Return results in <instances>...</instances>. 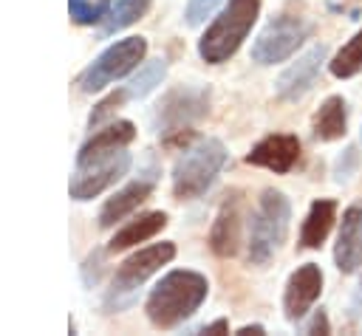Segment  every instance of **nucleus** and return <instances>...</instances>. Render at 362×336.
<instances>
[{
	"instance_id": "23",
	"label": "nucleus",
	"mask_w": 362,
	"mask_h": 336,
	"mask_svg": "<svg viewBox=\"0 0 362 336\" xmlns=\"http://www.w3.org/2000/svg\"><path fill=\"white\" fill-rule=\"evenodd\" d=\"M107 8H110V0H68L71 20L79 23V25L102 23L105 14H107Z\"/></svg>"
},
{
	"instance_id": "14",
	"label": "nucleus",
	"mask_w": 362,
	"mask_h": 336,
	"mask_svg": "<svg viewBox=\"0 0 362 336\" xmlns=\"http://www.w3.org/2000/svg\"><path fill=\"white\" fill-rule=\"evenodd\" d=\"M238 243H240V192H232L218 209V217L209 232V246L218 257H232L238 251Z\"/></svg>"
},
{
	"instance_id": "17",
	"label": "nucleus",
	"mask_w": 362,
	"mask_h": 336,
	"mask_svg": "<svg viewBox=\"0 0 362 336\" xmlns=\"http://www.w3.org/2000/svg\"><path fill=\"white\" fill-rule=\"evenodd\" d=\"M345 130H348V107H345V99L342 96H328L320 104V110L314 113L311 133L320 141H334V138H342Z\"/></svg>"
},
{
	"instance_id": "5",
	"label": "nucleus",
	"mask_w": 362,
	"mask_h": 336,
	"mask_svg": "<svg viewBox=\"0 0 362 336\" xmlns=\"http://www.w3.org/2000/svg\"><path fill=\"white\" fill-rule=\"evenodd\" d=\"M173 257H175V246H173V243H153V246L139 248L136 254H130V257L116 268L113 285H110V291H107L105 305L113 308V311H119V308H124L127 302H133L136 288H139L147 277H153L161 265H167Z\"/></svg>"
},
{
	"instance_id": "4",
	"label": "nucleus",
	"mask_w": 362,
	"mask_h": 336,
	"mask_svg": "<svg viewBox=\"0 0 362 336\" xmlns=\"http://www.w3.org/2000/svg\"><path fill=\"white\" fill-rule=\"evenodd\" d=\"M288 220H291V206L286 195L277 189H263L249 217V243H246L249 263L263 265L274 257V251L283 246L288 234Z\"/></svg>"
},
{
	"instance_id": "18",
	"label": "nucleus",
	"mask_w": 362,
	"mask_h": 336,
	"mask_svg": "<svg viewBox=\"0 0 362 336\" xmlns=\"http://www.w3.org/2000/svg\"><path fill=\"white\" fill-rule=\"evenodd\" d=\"M136 138V127L130 121H113L105 130L93 133L76 152V161H85L90 155H102V152H113V150H124L130 141Z\"/></svg>"
},
{
	"instance_id": "7",
	"label": "nucleus",
	"mask_w": 362,
	"mask_h": 336,
	"mask_svg": "<svg viewBox=\"0 0 362 336\" xmlns=\"http://www.w3.org/2000/svg\"><path fill=\"white\" fill-rule=\"evenodd\" d=\"M311 25L305 23V17L297 14H277L274 20L266 23V28L260 31V37L252 45V59L257 65H274L288 59L308 37Z\"/></svg>"
},
{
	"instance_id": "22",
	"label": "nucleus",
	"mask_w": 362,
	"mask_h": 336,
	"mask_svg": "<svg viewBox=\"0 0 362 336\" xmlns=\"http://www.w3.org/2000/svg\"><path fill=\"white\" fill-rule=\"evenodd\" d=\"M164 73H167V62H164V59H150V62H144V65L130 76V82H127V96H133V99L147 96L150 90H156V85H161Z\"/></svg>"
},
{
	"instance_id": "3",
	"label": "nucleus",
	"mask_w": 362,
	"mask_h": 336,
	"mask_svg": "<svg viewBox=\"0 0 362 336\" xmlns=\"http://www.w3.org/2000/svg\"><path fill=\"white\" fill-rule=\"evenodd\" d=\"M257 14H260V0H229L198 42L201 59L209 65L226 62L252 31Z\"/></svg>"
},
{
	"instance_id": "19",
	"label": "nucleus",
	"mask_w": 362,
	"mask_h": 336,
	"mask_svg": "<svg viewBox=\"0 0 362 336\" xmlns=\"http://www.w3.org/2000/svg\"><path fill=\"white\" fill-rule=\"evenodd\" d=\"M164 226H167V215H164V212H147V215H141V217L130 220L127 226H122V229L110 237L107 251H122V248L139 246V243H144V240L156 237Z\"/></svg>"
},
{
	"instance_id": "9",
	"label": "nucleus",
	"mask_w": 362,
	"mask_h": 336,
	"mask_svg": "<svg viewBox=\"0 0 362 336\" xmlns=\"http://www.w3.org/2000/svg\"><path fill=\"white\" fill-rule=\"evenodd\" d=\"M206 113H209V88L187 85V88L170 90L156 104L153 124H156L158 133H181V127L195 124Z\"/></svg>"
},
{
	"instance_id": "12",
	"label": "nucleus",
	"mask_w": 362,
	"mask_h": 336,
	"mask_svg": "<svg viewBox=\"0 0 362 336\" xmlns=\"http://www.w3.org/2000/svg\"><path fill=\"white\" fill-rule=\"evenodd\" d=\"M300 158V138L297 136H269L263 141H257L252 147V152L246 155L249 164L255 167H263V169H272V172H288Z\"/></svg>"
},
{
	"instance_id": "21",
	"label": "nucleus",
	"mask_w": 362,
	"mask_h": 336,
	"mask_svg": "<svg viewBox=\"0 0 362 336\" xmlns=\"http://www.w3.org/2000/svg\"><path fill=\"white\" fill-rule=\"evenodd\" d=\"M328 68H331V73L337 79H351V76H356L362 71V28L334 54Z\"/></svg>"
},
{
	"instance_id": "28",
	"label": "nucleus",
	"mask_w": 362,
	"mask_h": 336,
	"mask_svg": "<svg viewBox=\"0 0 362 336\" xmlns=\"http://www.w3.org/2000/svg\"><path fill=\"white\" fill-rule=\"evenodd\" d=\"M229 328H226V319H218V322H212V325H204L198 333H226Z\"/></svg>"
},
{
	"instance_id": "10",
	"label": "nucleus",
	"mask_w": 362,
	"mask_h": 336,
	"mask_svg": "<svg viewBox=\"0 0 362 336\" xmlns=\"http://www.w3.org/2000/svg\"><path fill=\"white\" fill-rule=\"evenodd\" d=\"M325 45L320 42V45H311L294 65H288L283 73H280V79H277V96L283 99V102H297V99H303L308 90H311V85L317 82V73H320V68H322V62H325Z\"/></svg>"
},
{
	"instance_id": "24",
	"label": "nucleus",
	"mask_w": 362,
	"mask_h": 336,
	"mask_svg": "<svg viewBox=\"0 0 362 336\" xmlns=\"http://www.w3.org/2000/svg\"><path fill=\"white\" fill-rule=\"evenodd\" d=\"M124 99H127V88H124V90H113V93H107V96L93 107V113L88 116V127H90V130H96L107 116H113V113L122 107V102H124Z\"/></svg>"
},
{
	"instance_id": "13",
	"label": "nucleus",
	"mask_w": 362,
	"mask_h": 336,
	"mask_svg": "<svg viewBox=\"0 0 362 336\" xmlns=\"http://www.w3.org/2000/svg\"><path fill=\"white\" fill-rule=\"evenodd\" d=\"M334 263L342 274H354L362 263V206H348L342 212V226L334 246Z\"/></svg>"
},
{
	"instance_id": "8",
	"label": "nucleus",
	"mask_w": 362,
	"mask_h": 336,
	"mask_svg": "<svg viewBox=\"0 0 362 336\" xmlns=\"http://www.w3.org/2000/svg\"><path fill=\"white\" fill-rule=\"evenodd\" d=\"M130 167V155L124 150H113V152H102V155H90L85 161H76L74 178H71V198L74 200H90L96 195H102L107 186H113Z\"/></svg>"
},
{
	"instance_id": "27",
	"label": "nucleus",
	"mask_w": 362,
	"mask_h": 336,
	"mask_svg": "<svg viewBox=\"0 0 362 336\" xmlns=\"http://www.w3.org/2000/svg\"><path fill=\"white\" fill-rule=\"evenodd\" d=\"M305 330H308V333H331V325H328L325 311H314V316H311V322H308Z\"/></svg>"
},
{
	"instance_id": "6",
	"label": "nucleus",
	"mask_w": 362,
	"mask_h": 336,
	"mask_svg": "<svg viewBox=\"0 0 362 336\" xmlns=\"http://www.w3.org/2000/svg\"><path fill=\"white\" fill-rule=\"evenodd\" d=\"M147 54V42L144 37H127V40H119L116 45H110L107 51H102L82 73H79V88L85 93H93V90H102L105 85L127 76Z\"/></svg>"
},
{
	"instance_id": "16",
	"label": "nucleus",
	"mask_w": 362,
	"mask_h": 336,
	"mask_svg": "<svg viewBox=\"0 0 362 336\" xmlns=\"http://www.w3.org/2000/svg\"><path fill=\"white\" fill-rule=\"evenodd\" d=\"M334 220H337V203L328 198L314 200L305 220H303V229H300V246L303 248H320L325 243V237L331 234Z\"/></svg>"
},
{
	"instance_id": "1",
	"label": "nucleus",
	"mask_w": 362,
	"mask_h": 336,
	"mask_svg": "<svg viewBox=\"0 0 362 336\" xmlns=\"http://www.w3.org/2000/svg\"><path fill=\"white\" fill-rule=\"evenodd\" d=\"M209 282L198 271H170L147 296V316L156 328H175L206 299Z\"/></svg>"
},
{
	"instance_id": "11",
	"label": "nucleus",
	"mask_w": 362,
	"mask_h": 336,
	"mask_svg": "<svg viewBox=\"0 0 362 336\" xmlns=\"http://www.w3.org/2000/svg\"><path fill=\"white\" fill-rule=\"evenodd\" d=\"M322 294V271L317 263H305L300 265L288 282H286V294H283V311L291 322L303 319L308 313V308L317 302V296Z\"/></svg>"
},
{
	"instance_id": "26",
	"label": "nucleus",
	"mask_w": 362,
	"mask_h": 336,
	"mask_svg": "<svg viewBox=\"0 0 362 336\" xmlns=\"http://www.w3.org/2000/svg\"><path fill=\"white\" fill-rule=\"evenodd\" d=\"M356 164H359V152H356V147H348L342 155H339V161H337V167H334V178L339 181V184H345L351 175H354V169H356Z\"/></svg>"
},
{
	"instance_id": "15",
	"label": "nucleus",
	"mask_w": 362,
	"mask_h": 336,
	"mask_svg": "<svg viewBox=\"0 0 362 336\" xmlns=\"http://www.w3.org/2000/svg\"><path fill=\"white\" fill-rule=\"evenodd\" d=\"M153 192V178H144V181H133L127 184L124 189H119L113 198H107V203L102 206L99 212V226L102 229H110L116 226L119 220H124L133 209H139Z\"/></svg>"
},
{
	"instance_id": "20",
	"label": "nucleus",
	"mask_w": 362,
	"mask_h": 336,
	"mask_svg": "<svg viewBox=\"0 0 362 336\" xmlns=\"http://www.w3.org/2000/svg\"><path fill=\"white\" fill-rule=\"evenodd\" d=\"M150 3L153 0H116V3H110L107 14L102 20V34H116V31L133 25L139 17L147 14Z\"/></svg>"
},
{
	"instance_id": "29",
	"label": "nucleus",
	"mask_w": 362,
	"mask_h": 336,
	"mask_svg": "<svg viewBox=\"0 0 362 336\" xmlns=\"http://www.w3.org/2000/svg\"><path fill=\"white\" fill-rule=\"evenodd\" d=\"M238 333H257V336H260V333H263V328H260V325H243Z\"/></svg>"
},
{
	"instance_id": "25",
	"label": "nucleus",
	"mask_w": 362,
	"mask_h": 336,
	"mask_svg": "<svg viewBox=\"0 0 362 336\" xmlns=\"http://www.w3.org/2000/svg\"><path fill=\"white\" fill-rule=\"evenodd\" d=\"M218 3H221V0H189V3H187V14H184L187 23H189V25H201V23L218 8Z\"/></svg>"
},
{
	"instance_id": "2",
	"label": "nucleus",
	"mask_w": 362,
	"mask_h": 336,
	"mask_svg": "<svg viewBox=\"0 0 362 336\" xmlns=\"http://www.w3.org/2000/svg\"><path fill=\"white\" fill-rule=\"evenodd\" d=\"M229 152L218 138H198L187 150H181L175 167H173V192L178 200H192L204 195L221 169L226 167Z\"/></svg>"
}]
</instances>
